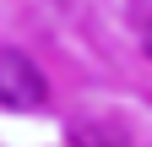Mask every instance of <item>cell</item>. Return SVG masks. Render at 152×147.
Wrapping results in <instances>:
<instances>
[{"instance_id":"obj_1","label":"cell","mask_w":152,"mask_h":147,"mask_svg":"<svg viewBox=\"0 0 152 147\" xmlns=\"http://www.w3.org/2000/svg\"><path fill=\"white\" fill-rule=\"evenodd\" d=\"M49 82L22 49H0V109H44Z\"/></svg>"},{"instance_id":"obj_2","label":"cell","mask_w":152,"mask_h":147,"mask_svg":"<svg viewBox=\"0 0 152 147\" xmlns=\"http://www.w3.org/2000/svg\"><path fill=\"white\" fill-rule=\"evenodd\" d=\"M147 54H152V27H147Z\"/></svg>"}]
</instances>
